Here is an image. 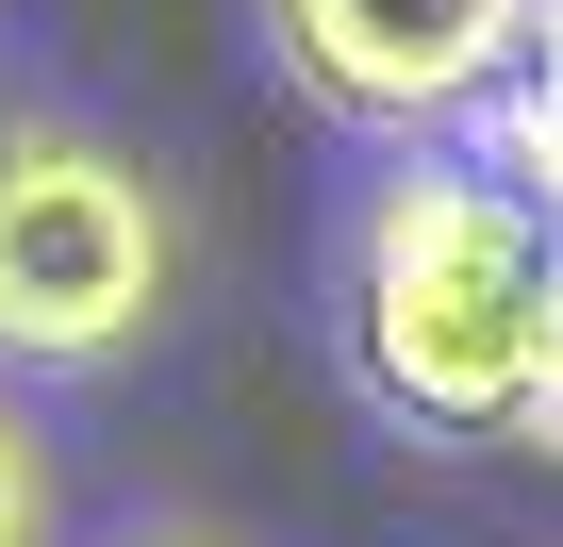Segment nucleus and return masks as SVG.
Returning a JSON list of instances; mask_svg holds the SVG:
<instances>
[{
  "label": "nucleus",
  "mask_w": 563,
  "mask_h": 547,
  "mask_svg": "<svg viewBox=\"0 0 563 547\" xmlns=\"http://www.w3.org/2000/svg\"><path fill=\"white\" fill-rule=\"evenodd\" d=\"M265 67L332 133L431 150L530 67V0H265Z\"/></svg>",
  "instance_id": "3"
},
{
  "label": "nucleus",
  "mask_w": 563,
  "mask_h": 547,
  "mask_svg": "<svg viewBox=\"0 0 563 547\" xmlns=\"http://www.w3.org/2000/svg\"><path fill=\"white\" fill-rule=\"evenodd\" d=\"M67 530V481H51V431L0 398V547H51Z\"/></svg>",
  "instance_id": "5"
},
{
  "label": "nucleus",
  "mask_w": 563,
  "mask_h": 547,
  "mask_svg": "<svg viewBox=\"0 0 563 547\" xmlns=\"http://www.w3.org/2000/svg\"><path fill=\"white\" fill-rule=\"evenodd\" d=\"M514 448L563 464V265H547V332H530V398H514Z\"/></svg>",
  "instance_id": "6"
},
{
  "label": "nucleus",
  "mask_w": 563,
  "mask_h": 547,
  "mask_svg": "<svg viewBox=\"0 0 563 547\" xmlns=\"http://www.w3.org/2000/svg\"><path fill=\"white\" fill-rule=\"evenodd\" d=\"M547 232L464 166V150H398L349 199V265H332V316L349 365L398 431H514L530 398V332H547Z\"/></svg>",
  "instance_id": "1"
},
{
  "label": "nucleus",
  "mask_w": 563,
  "mask_h": 547,
  "mask_svg": "<svg viewBox=\"0 0 563 547\" xmlns=\"http://www.w3.org/2000/svg\"><path fill=\"white\" fill-rule=\"evenodd\" d=\"M464 166H481V183H497V199L563 249V67H514V84L464 117Z\"/></svg>",
  "instance_id": "4"
},
{
  "label": "nucleus",
  "mask_w": 563,
  "mask_h": 547,
  "mask_svg": "<svg viewBox=\"0 0 563 547\" xmlns=\"http://www.w3.org/2000/svg\"><path fill=\"white\" fill-rule=\"evenodd\" d=\"M133 547H232V530H133Z\"/></svg>",
  "instance_id": "8"
},
{
  "label": "nucleus",
  "mask_w": 563,
  "mask_h": 547,
  "mask_svg": "<svg viewBox=\"0 0 563 547\" xmlns=\"http://www.w3.org/2000/svg\"><path fill=\"white\" fill-rule=\"evenodd\" d=\"M183 299V199L84 117L0 133V365H117Z\"/></svg>",
  "instance_id": "2"
},
{
  "label": "nucleus",
  "mask_w": 563,
  "mask_h": 547,
  "mask_svg": "<svg viewBox=\"0 0 563 547\" xmlns=\"http://www.w3.org/2000/svg\"><path fill=\"white\" fill-rule=\"evenodd\" d=\"M530 67H563V0H530Z\"/></svg>",
  "instance_id": "7"
}]
</instances>
